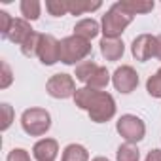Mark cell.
I'll use <instances>...</instances> for the list:
<instances>
[{"instance_id":"1","label":"cell","mask_w":161,"mask_h":161,"mask_svg":"<svg viewBox=\"0 0 161 161\" xmlns=\"http://www.w3.org/2000/svg\"><path fill=\"white\" fill-rule=\"evenodd\" d=\"M87 55H91V42L80 36H66L59 40V59L63 64H80Z\"/></svg>"},{"instance_id":"2","label":"cell","mask_w":161,"mask_h":161,"mask_svg":"<svg viewBox=\"0 0 161 161\" xmlns=\"http://www.w3.org/2000/svg\"><path fill=\"white\" fill-rule=\"evenodd\" d=\"M133 15H129L118 2L110 6V10L103 15L101 29H103V38H119L125 29L133 23Z\"/></svg>"},{"instance_id":"3","label":"cell","mask_w":161,"mask_h":161,"mask_svg":"<svg viewBox=\"0 0 161 161\" xmlns=\"http://www.w3.org/2000/svg\"><path fill=\"white\" fill-rule=\"evenodd\" d=\"M21 127L29 136H44L51 129V114L46 108H27L21 114Z\"/></svg>"},{"instance_id":"4","label":"cell","mask_w":161,"mask_h":161,"mask_svg":"<svg viewBox=\"0 0 161 161\" xmlns=\"http://www.w3.org/2000/svg\"><path fill=\"white\" fill-rule=\"evenodd\" d=\"M116 110H118V106H116L114 97L110 93H106V91H97V95H95L87 114H89L91 121L106 123V121H110L116 116Z\"/></svg>"},{"instance_id":"5","label":"cell","mask_w":161,"mask_h":161,"mask_svg":"<svg viewBox=\"0 0 161 161\" xmlns=\"http://www.w3.org/2000/svg\"><path fill=\"white\" fill-rule=\"evenodd\" d=\"M116 131L125 138V142L136 144L146 136V123L135 114H123L116 121Z\"/></svg>"},{"instance_id":"6","label":"cell","mask_w":161,"mask_h":161,"mask_svg":"<svg viewBox=\"0 0 161 161\" xmlns=\"http://www.w3.org/2000/svg\"><path fill=\"white\" fill-rule=\"evenodd\" d=\"M46 91L53 99H70L76 93V82L70 74H53L46 82Z\"/></svg>"},{"instance_id":"7","label":"cell","mask_w":161,"mask_h":161,"mask_svg":"<svg viewBox=\"0 0 161 161\" xmlns=\"http://www.w3.org/2000/svg\"><path fill=\"white\" fill-rule=\"evenodd\" d=\"M138 72L131 66V64H121L114 70L112 74V86L116 91L123 93V95H129L133 93L136 87H138Z\"/></svg>"},{"instance_id":"8","label":"cell","mask_w":161,"mask_h":161,"mask_svg":"<svg viewBox=\"0 0 161 161\" xmlns=\"http://www.w3.org/2000/svg\"><path fill=\"white\" fill-rule=\"evenodd\" d=\"M157 51V36L153 34H138L131 44V53L138 63H146L155 57Z\"/></svg>"},{"instance_id":"9","label":"cell","mask_w":161,"mask_h":161,"mask_svg":"<svg viewBox=\"0 0 161 161\" xmlns=\"http://www.w3.org/2000/svg\"><path fill=\"white\" fill-rule=\"evenodd\" d=\"M42 64L46 66H51L55 63H59V40L53 36V34H44L42 36V42H40V47H38V55Z\"/></svg>"},{"instance_id":"10","label":"cell","mask_w":161,"mask_h":161,"mask_svg":"<svg viewBox=\"0 0 161 161\" xmlns=\"http://www.w3.org/2000/svg\"><path fill=\"white\" fill-rule=\"evenodd\" d=\"M32 157L36 161H55L59 157V142L55 138H40L32 146Z\"/></svg>"},{"instance_id":"11","label":"cell","mask_w":161,"mask_h":161,"mask_svg":"<svg viewBox=\"0 0 161 161\" xmlns=\"http://www.w3.org/2000/svg\"><path fill=\"white\" fill-rule=\"evenodd\" d=\"M32 32H34V29L31 27V23H29L27 19H23V17H17V19H14V25H12V29H10V32H8L6 38H8L12 44L23 46V42H25Z\"/></svg>"},{"instance_id":"12","label":"cell","mask_w":161,"mask_h":161,"mask_svg":"<svg viewBox=\"0 0 161 161\" xmlns=\"http://www.w3.org/2000/svg\"><path fill=\"white\" fill-rule=\"evenodd\" d=\"M101 53L106 61H119L125 53V44L121 42V38H103L101 40Z\"/></svg>"},{"instance_id":"13","label":"cell","mask_w":161,"mask_h":161,"mask_svg":"<svg viewBox=\"0 0 161 161\" xmlns=\"http://www.w3.org/2000/svg\"><path fill=\"white\" fill-rule=\"evenodd\" d=\"M99 32H103L101 23L95 21L93 17L80 19V21L74 25V36H80V38H84V40H87V42H91L93 38H97Z\"/></svg>"},{"instance_id":"14","label":"cell","mask_w":161,"mask_h":161,"mask_svg":"<svg viewBox=\"0 0 161 161\" xmlns=\"http://www.w3.org/2000/svg\"><path fill=\"white\" fill-rule=\"evenodd\" d=\"M103 2L101 0H68V14L70 15H84L101 10Z\"/></svg>"},{"instance_id":"15","label":"cell","mask_w":161,"mask_h":161,"mask_svg":"<svg viewBox=\"0 0 161 161\" xmlns=\"http://www.w3.org/2000/svg\"><path fill=\"white\" fill-rule=\"evenodd\" d=\"M129 15H138V14H148V12H152L153 10V6H155V2H152V0H121V2H118Z\"/></svg>"},{"instance_id":"16","label":"cell","mask_w":161,"mask_h":161,"mask_svg":"<svg viewBox=\"0 0 161 161\" xmlns=\"http://www.w3.org/2000/svg\"><path fill=\"white\" fill-rule=\"evenodd\" d=\"M61 161H89V152H87L86 146L74 142V144H68L63 150Z\"/></svg>"},{"instance_id":"17","label":"cell","mask_w":161,"mask_h":161,"mask_svg":"<svg viewBox=\"0 0 161 161\" xmlns=\"http://www.w3.org/2000/svg\"><path fill=\"white\" fill-rule=\"evenodd\" d=\"M95 95H97V89H91V87H78L76 89V93H74V104L80 108V110H89V106H91V103H93V99H95Z\"/></svg>"},{"instance_id":"18","label":"cell","mask_w":161,"mask_h":161,"mask_svg":"<svg viewBox=\"0 0 161 161\" xmlns=\"http://www.w3.org/2000/svg\"><path fill=\"white\" fill-rule=\"evenodd\" d=\"M110 82H112V74L106 70V66H99V68L95 70V74L91 76V80H89L86 86H87V87H91V89L101 91V89H104Z\"/></svg>"},{"instance_id":"19","label":"cell","mask_w":161,"mask_h":161,"mask_svg":"<svg viewBox=\"0 0 161 161\" xmlns=\"http://www.w3.org/2000/svg\"><path fill=\"white\" fill-rule=\"evenodd\" d=\"M19 10H21L23 19H27V21H36V19H40L42 4L38 2V0H21Z\"/></svg>"},{"instance_id":"20","label":"cell","mask_w":161,"mask_h":161,"mask_svg":"<svg viewBox=\"0 0 161 161\" xmlns=\"http://www.w3.org/2000/svg\"><path fill=\"white\" fill-rule=\"evenodd\" d=\"M99 68V64L95 63V61H82L80 64H76V70H74V76H76V80L78 82H84V84H87L89 80H91V76L95 74V70Z\"/></svg>"},{"instance_id":"21","label":"cell","mask_w":161,"mask_h":161,"mask_svg":"<svg viewBox=\"0 0 161 161\" xmlns=\"http://www.w3.org/2000/svg\"><path fill=\"white\" fill-rule=\"evenodd\" d=\"M138 159H140V150L136 144L123 142L116 152V161H138Z\"/></svg>"},{"instance_id":"22","label":"cell","mask_w":161,"mask_h":161,"mask_svg":"<svg viewBox=\"0 0 161 161\" xmlns=\"http://www.w3.org/2000/svg\"><path fill=\"white\" fill-rule=\"evenodd\" d=\"M42 32H32L25 42H23V46H21V53L25 55V57H36L38 55V47H40V42H42Z\"/></svg>"},{"instance_id":"23","label":"cell","mask_w":161,"mask_h":161,"mask_svg":"<svg viewBox=\"0 0 161 161\" xmlns=\"http://www.w3.org/2000/svg\"><path fill=\"white\" fill-rule=\"evenodd\" d=\"M46 10L53 17H63L68 14V0H46Z\"/></svg>"},{"instance_id":"24","label":"cell","mask_w":161,"mask_h":161,"mask_svg":"<svg viewBox=\"0 0 161 161\" xmlns=\"http://www.w3.org/2000/svg\"><path fill=\"white\" fill-rule=\"evenodd\" d=\"M0 110H2V125H0V129L2 131H8L15 119V112H14V106L8 104V103H2L0 104Z\"/></svg>"},{"instance_id":"25","label":"cell","mask_w":161,"mask_h":161,"mask_svg":"<svg viewBox=\"0 0 161 161\" xmlns=\"http://www.w3.org/2000/svg\"><path fill=\"white\" fill-rule=\"evenodd\" d=\"M146 91H148L150 97L161 99V78L157 74H153V76H150L146 80Z\"/></svg>"},{"instance_id":"26","label":"cell","mask_w":161,"mask_h":161,"mask_svg":"<svg viewBox=\"0 0 161 161\" xmlns=\"http://www.w3.org/2000/svg\"><path fill=\"white\" fill-rule=\"evenodd\" d=\"M12 25H14V17H12L8 12L0 10V34H2L4 38L8 36V32H10Z\"/></svg>"},{"instance_id":"27","label":"cell","mask_w":161,"mask_h":161,"mask_svg":"<svg viewBox=\"0 0 161 161\" xmlns=\"http://www.w3.org/2000/svg\"><path fill=\"white\" fill-rule=\"evenodd\" d=\"M0 66H2V82H0V89H6L14 82V72H12V68H10V64L6 61L0 63Z\"/></svg>"},{"instance_id":"28","label":"cell","mask_w":161,"mask_h":161,"mask_svg":"<svg viewBox=\"0 0 161 161\" xmlns=\"http://www.w3.org/2000/svg\"><path fill=\"white\" fill-rule=\"evenodd\" d=\"M6 161H31V153H29L25 148H14V150L8 153Z\"/></svg>"},{"instance_id":"29","label":"cell","mask_w":161,"mask_h":161,"mask_svg":"<svg viewBox=\"0 0 161 161\" xmlns=\"http://www.w3.org/2000/svg\"><path fill=\"white\" fill-rule=\"evenodd\" d=\"M144 161H161V150L155 148V150H150L146 153V159Z\"/></svg>"},{"instance_id":"30","label":"cell","mask_w":161,"mask_h":161,"mask_svg":"<svg viewBox=\"0 0 161 161\" xmlns=\"http://www.w3.org/2000/svg\"><path fill=\"white\" fill-rule=\"evenodd\" d=\"M155 57L161 61V34L157 36V51H155Z\"/></svg>"},{"instance_id":"31","label":"cell","mask_w":161,"mask_h":161,"mask_svg":"<svg viewBox=\"0 0 161 161\" xmlns=\"http://www.w3.org/2000/svg\"><path fill=\"white\" fill-rule=\"evenodd\" d=\"M91 161H110L108 157H104V155H97V157H93Z\"/></svg>"},{"instance_id":"32","label":"cell","mask_w":161,"mask_h":161,"mask_svg":"<svg viewBox=\"0 0 161 161\" xmlns=\"http://www.w3.org/2000/svg\"><path fill=\"white\" fill-rule=\"evenodd\" d=\"M155 74H157V76L161 78V68H157V72H155Z\"/></svg>"}]
</instances>
